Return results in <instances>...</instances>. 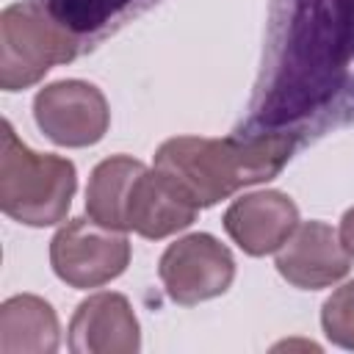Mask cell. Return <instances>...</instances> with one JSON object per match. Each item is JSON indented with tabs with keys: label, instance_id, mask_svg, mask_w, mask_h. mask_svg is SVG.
<instances>
[{
	"label": "cell",
	"instance_id": "1",
	"mask_svg": "<svg viewBox=\"0 0 354 354\" xmlns=\"http://www.w3.org/2000/svg\"><path fill=\"white\" fill-rule=\"evenodd\" d=\"M354 58V0H293L268 100L252 122L282 124L310 113Z\"/></svg>",
	"mask_w": 354,
	"mask_h": 354
},
{
	"label": "cell",
	"instance_id": "2",
	"mask_svg": "<svg viewBox=\"0 0 354 354\" xmlns=\"http://www.w3.org/2000/svg\"><path fill=\"white\" fill-rule=\"evenodd\" d=\"M296 147V133L174 136L155 149V169L171 177L199 207H210L246 185L274 180Z\"/></svg>",
	"mask_w": 354,
	"mask_h": 354
},
{
	"label": "cell",
	"instance_id": "3",
	"mask_svg": "<svg viewBox=\"0 0 354 354\" xmlns=\"http://www.w3.org/2000/svg\"><path fill=\"white\" fill-rule=\"evenodd\" d=\"M199 205L163 171L130 158L111 155L100 160L86 185V213L119 232L133 230L147 241L169 238L191 227Z\"/></svg>",
	"mask_w": 354,
	"mask_h": 354
},
{
	"label": "cell",
	"instance_id": "4",
	"mask_svg": "<svg viewBox=\"0 0 354 354\" xmlns=\"http://www.w3.org/2000/svg\"><path fill=\"white\" fill-rule=\"evenodd\" d=\"M77 191V171L69 158L36 152L19 141L3 119L0 141V207L25 227H53L66 218Z\"/></svg>",
	"mask_w": 354,
	"mask_h": 354
},
{
	"label": "cell",
	"instance_id": "5",
	"mask_svg": "<svg viewBox=\"0 0 354 354\" xmlns=\"http://www.w3.org/2000/svg\"><path fill=\"white\" fill-rule=\"evenodd\" d=\"M80 39L72 36L44 0H17L0 14V88L36 86L53 66L75 61Z\"/></svg>",
	"mask_w": 354,
	"mask_h": 354
},
{
	"label": "cell",
	"instance_id": "6",
	"mask_svg": "<svg viewBox=\"0 0 354 354\" xmlns=\"http://www.w3.org/2000/svg\"><path fill=\"white\" fill-rule=\"evenodd\" d=\"M50 266L69 288H100L130 266V241L124 232L111 230L91 216H77L53 235Z\"/></svg>",
	"mask_w": 354,
	"mask_h": 354
},
{
	"label": "cell",
	"instance_id": "7",
	"mask_svg": "<svg viewBox=\"0 0 354 354\" xmlns=\"http://www.w3.org/2000/svg\"><path fill=\"white\" fill-rule=\"evenodd\" d=\"M166 296L180 307H194L230 290L235 257L210 232H191L166 246L158 263Z\"/></svg>",
	"mask_w": 354,
	"mask_h": 354
},
{
	"label": "cell",
	"instance_id": "8",
	"mask_svg": "<svg viewBox=\"0 0 354 354\" xmlns=\"http://www.w3.org/2000/svg\"><path fill=\"white\" fill-rule=\"evenodd\" d=\"M36 127L58 147L80 149L105 138L111 108L105 94L88 80H55L33 97Z\"/></svg>",
	"mask_w": 354,
	"mask_h": 354
},
{
	"label": "cell",
	"instance_id": "9",
	"mask_svg": "<svg viewBox=\"0 0 354 354\" xmlns=\"http://www.w3.org/2000/svg\"><path fill=\"white\" fill-rule=\"evenodd\" d=\"M279 277L299 290H321L351 271V254L326 221H301L277 249Z\"/></svg>",
	"mask_w": 354,
	"mask_h": 354
},
{
	"label": "cell",
	"instance_id": "10",
	"mask_svg": "<svg viewBox=\"0 0 354 354\" xmlns=\"http://www.w3.org/2000/svg\"><path fill=\"white\" fill-rule=\"evenodd\" d=\"M66 343L75 354H136L141 326L130 299L113 290L83 299L72 313Z\"/></svg>",
	"mask_w": 354,
	"mask_h": 354
},
{
	"label": "cell",
	"instance_id": "11",
	"mask_svg": "<svg viewBox=\"0 0 354 354\" xmlns=\"http://www.w3.org/2000/svg\"><path fill=\"white\" fill-rule=\"evenodd\" d=\"M224 230L252 257L277 252L299 227V207L285 191L243 194L224 210Z\"/></svg>",
	"mask_w": 354,
	"mask_h": 354
},
{
	"label": "cell",
	"instance_id": "12",
	"mask_svg": "<svg viewBox=\"0 0 354 354\" xmlns=\"http://www.w3.org/2000/svg\"><path fill=\"white\" fill-rule=\"evenodd\" d=\"M58 343L61 326L50 301L17 293L0 304V354H53Z\"/></svg>",
	"mask_w": 354,
	"mask_h": 354
},
{
	"label": "cell",
	"instance_id": "13",
	"mask_svg": "<svg viewBox=\"0 0 354 354\" xmlns=\"http://www.w3.org/2000/svg\"><path fill=\"white\" fill-rule=\"evenodd\" d=\"M133 0H44L50 14L77 39L97 33L119 19Z\"/></svg>",
	"mask_w": 354,
	"mask_h": 354
},
{
	"label": "cell",
	"instance_id": "14",
	"mask_svg": "<svg viewBox=\"0 0 354 354\" xmlns=\"http://www.w3.org/2000/svg\"><path fill=\"white\" fill-rule=\"evenodd\" d=\"M321 329L337 348L354 351V279L332 290L321 307Z\"/></svg>",
	"mask_w": 354,
	"mask_h": 354
},
{
	"label": "cell",
	"instance_id": "15",
	"mask_svg": "<svg viewBox=\"0 0 354 354\" xmlns=\"http://www.w3.org/2000/svg\"><path fill=\"white\" fill-rule=\"evenodd\" d=\"M337 235H340V243L346 246V252H348V254L354 257V207H348V210L343 213Z\"/></svg>",
	"mask_w": 354,
	"mask_h": 354
}]
</instances>
